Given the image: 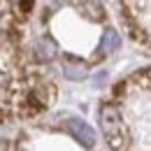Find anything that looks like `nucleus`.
<instances>
[{
    "mask_svg": "<svg viewBox=\"0 0 151 151\" xmlns=\"http://www.w3.org/2000/svg\"><path fill=\"white\" fill-rule=\"evenodd\" d=\"M121 47V35L114 30V28H107L105 30V35L100 40V49H102V54H112Z\"/></svg>",
    "mask_w": 151,
    "mask_h": 151,
    "instance_id": "7ed1b4c3",
    "label": "nucleus"
},
{
    "mask_svg": "<svg viewBox=\"0 0 151 151\" xmlns=\"http://www.w3.org/2000/svg\"><path fill=\"white\" fill-rule=\"evenodd\" d=\"M35 54H37V58H42V60H54V58H56V44H54L51 40L42 37V40H37V44H35Z\"/></svg>",
    "mask_w": 151,
    "mask_h": 151,
    "instance_id": "20e7f679",
    "label": "nucleus"
},
{
    "mask_svg": "<svg viewBox=\"0 0 151 151\" xmlns=\"http://www.w3.org/2000/svg\"><path fill=\"white\" fill-rule=\"evenodd\" d=\"M63 75L68 77V79H72V81H81L86 77V68H81V65H65L63 68Z\"/></svg>",
    "mask_w": 151,
    "mask_h": 151,
    "instance_id": "39448f33",
    "label": "nucleus"
},
{
    "mask_svg": "<svg viewBox=\"0 0 151 151\" xmlns=\"http://www.w3.org/2000/svg\"><path fill=\"white\" fill-rule=\"evenodd\" d=\"M68 130L72 132L77 139L84 144V147H93V144H95V132H93V128H91L86 121H81V119H70V121H68Z\"/></svg>",
    "mask_w": 151,
    "mask_h": 151,
    "instance_id": "f03ea898",
    "label": "nucleus"
},
{
    "mask_svg": "<svg viewBox=\"0 0 151 151\" xmlns=\"http://www.w3.org/2000/svg\"><path fill=\"white\" fill-rule=\"evenodd\" d=\"M98 119H100V128L105 132V137L109 139L112 149L123 151V121H121V112L119 107L114 105H102L100 112H98Z\"/></svg>",
    "mask_w": 151,
    "mask_h": 151,
    "instance_id": "f257e3e1",
    "label": "nucleus"
}]
</instances>
